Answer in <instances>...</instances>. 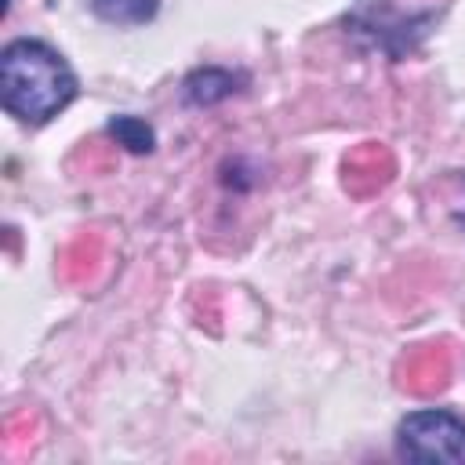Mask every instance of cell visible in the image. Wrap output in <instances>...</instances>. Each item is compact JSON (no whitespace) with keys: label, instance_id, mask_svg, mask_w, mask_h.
<instances>
[{"label":"cell","instance_id":"6da1fadb","mask_svg":"<svg viewBox=\"0 0 465 465\" xmlns=\"http://www.w3.org/2000/svg\"><path fill=\"white\" fill-rule=\"evenodd\" d=\"M80 94V80L62 51L18 36L0 51V105L25 127H44Z\"/></svg>","mask_w":465,"mask_h":465},{"label":"cell","instance_id":"7a4b0ae2","mask_svg":"<svg viewBox=\"0 0 465 465\" xmlns=\"http://www.w3.org/2000/svg\"><path fill=\"white\" fill-rule=\"evenodd\" d=\"M440 11H400L392 0H356L345 11V33H352L371 51L403 62L421 47V40L436 29Z\"/></svg>","mask_w":465,"mask_h":465},{"label":"cell","instance_id":"3957f363","mask_svg":"<svg viewBox=\"0 0 465 465\" xmlns=\"http://www.w3.org/2000/svg\"><path fill=\"white\" fill-rule=\"evenodd\" d=\"M396 454L418 465H465V418L443 407H421L400 418Z\"/></svg>","mask_w":465,"mask_h":465},{"label":"cell","instance_id":"277c9868","mask_svg":"<svg viewBox=\"0 0 465 465\" xmlns=\"http://www.w3.org/2000/svg\"><path fill=\"white\" fill-rule=\"evenodd\" d=\"M247 84L243 73L236 69H225V65H200L193 73H185L182 80V102L193 105V109H211L232 94H240Z\"/></svg>","mask_w":465,"mask_h":465},{"label":"cell","instance_id":"5b68a950","mask_svg":"<svg viewBox=\"0 0 465 465\" xmlns=\"http://www.w3.org/2000/svg\"><path fill=\"white\" fill-rule=\"evenodd\" d=\"M87 11L116 29H134L149 25L160 15V0H87Z\"/></svg>","mask_w":465,"mask_h":465},{"label":"cell","instance_id":"8992f818","mask_svg":"<svg viewBox=\"0 0 465 465\" xmlns=\"http://www.w3.org/2000/svg\"><path fill=\"white\" fill-rule=\"evenodd\" d=\"M105 134H109L116 145H124L127 153H134V156H149V153L156 149V131H153V124L142 120V116H131V113L109 116Z\"/></svg>","mask_w":465,"mask_h":465},{"label":"cell","instance_id":"52a82bcc","mask_svg":"<svg viewBox=\"0 0 465 465\" xmlns=\"http://www.w3.org/2000/svg\"><path fill=\"white\" fill-rule=\"evenodd\" d=\"M458 225H461V229H465V207H461V211H458Z\"/></svg>","mask_w":465,"mask_h":465}]
</instances>
